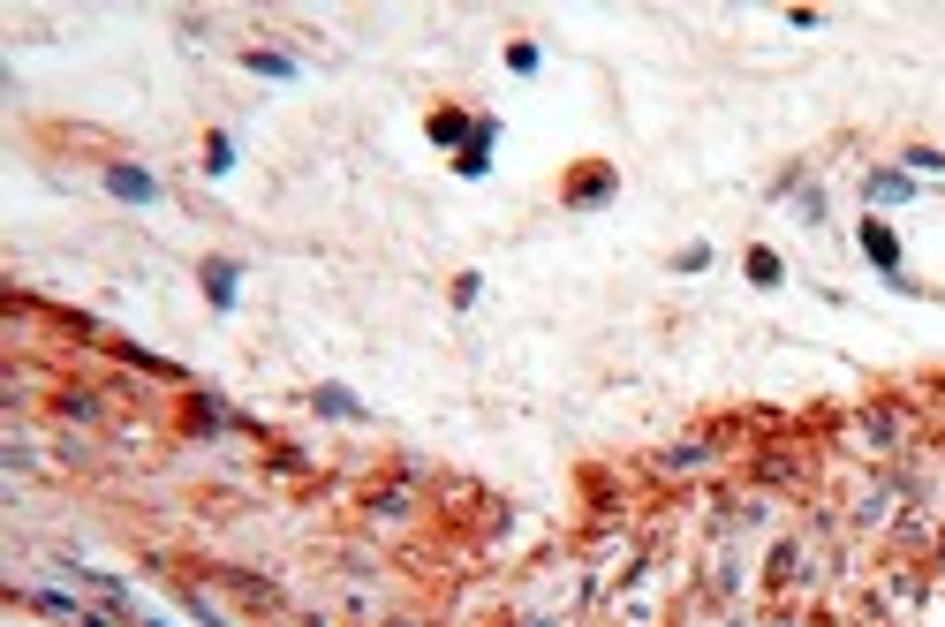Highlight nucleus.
Masks as SVG:
<instances>
[{"label": "nucleus", "instance_id": "3", "mask_svg": "<svg viewBox=\"0 0 945 627\" xmlns=\"http://www.w3.org/2000/svg\"><path fill=\"white\" fill-rule=\"evenodd\" d=\"M205 295L220 310H235V265H227V257H212V265H205Z\"/></svg>", "mask_w": 945, "mask_h": 627}, {"label": "nucleus", "instance_id": "4", "mask_svg": "<svg viewBox=\"0 0 945 627\" xmlns=\"http://www.w3.org/2000/svg\"><path fill=\"white\" fill-rule=\"evenodd\" d=\"M749 280H756V288H772V280H779V257H772V250H749Z\"/></svg>", "mask_w": 945, "mask_h": 627}, {"label": "nucleus", "instance_id": "2", "mask_svg": "<svg viewBox=\"0 0 945 627\" xmlns=\"http://www.w3.org/2000/svg\"><path fill=\"white\" fill-rule=\"evenodd\" d=\"M862 250H870L885 272H900V242H893V227H877V220H870V227H862Z\"/></svg>", "mask_w": 945, "mask_h": 627}, {"label": "nucleus", "instance_id": "5", "mask_svg": "<svg viewBox=\"0 0 945 627\" xmlns=\"http://www.w3.org/2000/svg\"><path fill=\"white\" fill-rule=\"evenodd\" d=\"M605 189H613V174H605V167H583V174H575V197H605Z\"/></svg>", "mask_w": 945, "mask_h": 627}, {"label": "nucleus", "instance_id": "1", "mask_svg": "<svg viewBox=\"0 0 945 627\" xmlns=\"http://www.w3.org/2000/svg\"><path fill=\"white\" fill-rule=\"evenodd\" d=\"M106 189L129 197V204H152V174H144V167H114V174H106Z\"/></svg>", "mask_w": 945, "mask_h": 627}, {"label": "nucleus", "instance_id": "6", "mask_svg": "<svg viewBox=\"0 0 945 627\" xmlns=\"http://www.w3.org/2000/svg\"><path fill=\"white\" fill-rule=\"evenodd\" d=\"M205 167H212V174H227V167H235V144H227V136H212V152H205Z\"/></svg>", "mask_w": 945, "mask_h": 627}]
</instances>
